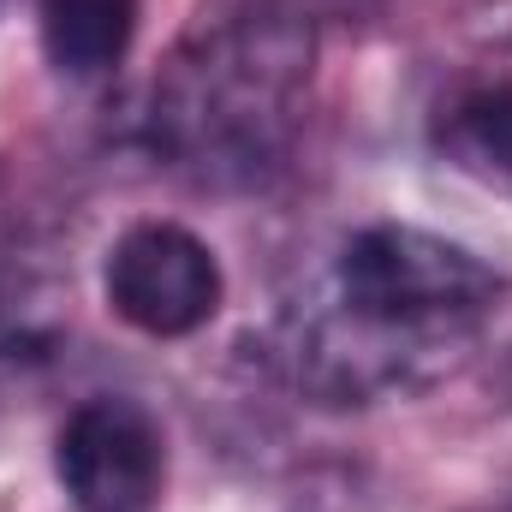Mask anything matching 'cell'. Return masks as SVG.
Returning a JSON list of instances; mask_svg holds the SVG:
<instances>
[{
	"mask_svg": "<svg viewBox=\"0 0 512 512\" xmlns=\"http://www.w3.org/2000/svg\"><path fill=\"white\" fill-rule=\"evenodd\" d=\"M316 84V24L256 6L197 30L149 84L143 143L191 179L256 185L304 126Z\"/></svg>",
	"mask_w": 512,
	"mask_h": 512,
	"instance_id": "obj_1",
	"label": "cell"
},
{
	"mask_svg": "<svg viewBox=\"0 0 512 512\" xmlns=\"http://www.w3.org/2000/svg\"><path fill=\"white\" fill-rule=\"evenodd\" d=\"M477 334H441V328H399L358 316L322 292L298 298L274 322V370L316 405H376L411 399L465 364Z\"/></svg>",
	"mask_w": 512,
	"mask_h": 512,
	"instance_id": "obj_2",
	"label": "cell"
},
{
	"mask_svg": "<svg viewBox=\"0 0 512 512\" xmlns=\"http://www.w3.org/2000/svg\"><path fill=\"white\" fill-rule=\"evenodd\" d=\"M316 292L399 328L483 334L501 298V274L447 233H429L411 221H370L334 251Z\"/></svg>",
	"mask_w": 512,
	"mask_h": 512,
	"instance_id": "obj_3",
	"label": "cell"
},
{
	"mask_svg": "<svg viewBox=\"0 0 512 512\" xmlns=\"http://www.w3.org/2000/svg\"><path fill=\"white\" fill-rule=\"evenodd\" d=\"M102 304L143 340H191L227 304V268L185 221L143 215L102 251Z\"/></svg>",
	"mask_w": 512,
	"mask_h": 512,
	"instance_id": "obj_4",
	"label": "cell"
},
{
	"mask_svg": "<svg viewBox=\"0 0 512 512\" xmlns=\"http://www.w3.org/2000/svg\"><path fill=\"white\" fill-rule=\"evenodd\" d=\"M54 483L72 512H155L167 489V429L131 393H90L54 429Z\"/></svg>",
	"mask_w": 512,
	"mask_h": 512,
	"instance_id": "obj_5",
	"label": "cell"
},
{
	"mask_svg": "<svg viewBox=\"0 0 512 512\" xmlns=\"http://www.w3.org/2000/svg\"><path fill=\"white\" fill-rule=\"evenodd\" d=\"M429 149L459 179L512 203V66L459 78L429 114Z\"/></svg>",
	"mask_w": 512,
	"mask_h": 512,
	"instance_id": "obj_6",
	"label": "cell"
},
{
	"mask_svg": "<svg viewBox=\"0 0 512 512\" xmlns=\"http://www.w3.org/2000/svg\"><path fill=\"white\" fill-rule=\"evenodd\" d=\"M143 0H36L42 60L72 84H102L126 66Z\"/></svg>",
	"mask_w": 512,
	"mask_h": 512,
	"instance_id": "obj_7",
	"label": "cell"
}]
</instances>
